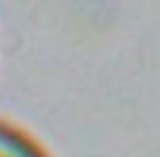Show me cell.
Wrapping results in <instances>:
<instances>
[{
	"instance_id": "1",
	"label": "cell",
	"mask_w": 160,
	"mask_h": 157,
	"mask_svg": "<svg viewBox=\"0 0 160 157\" xmlns=\"http://www.w3.org/2000/svg\"><path fill=\"white\" fill-rule=\"evenodd\" d=\"M0 157H48V152L22 128L0 120Z\"/></svg>"
}]
</instances>
